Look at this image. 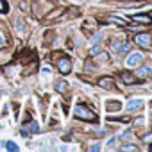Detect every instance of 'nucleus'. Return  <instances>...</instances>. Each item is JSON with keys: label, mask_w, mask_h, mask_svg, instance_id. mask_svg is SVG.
Wrapping results in <instances>:
<instances>
[{"label": "nucleus", "mask_w": 152, "mask_h": 152, "mask_svg": "<svg viewBox=\"0 0 152 152\" xmlns=\"http://www.w3.org/2000/svg\"><path fill=\"white\" fill-rule=\"evenodd\" d=\"M136 75L140 79H147V77H150L152 75V64H145V66H141L138 72H136Z\"/></svg>", "instance_id": "4"}, {"label": "nucleus", "mask_w": 152, "mask_h": 152, "mask_svg": "<svg viewBox=\"0 0 152 152\" xmlns=\"http://www.w3.org/2000/svg\"><path fill=\"white\" fill-rule=\"evenodd\" d=\"M99 84H100L104 90H111V88L115 86V81H113V77H100Z\"/></svg>", "instance_id": "7"}, {"label": "nucleus", "mask_w": 152, "mask_h": 152, "mask_svg": "<svg viewBox=\"0 0 152 152\" xmlns=\"http://www.w3.org/2000/svg\"><path fill=\"white\" fill-rule=\"evenodd\" d=\"M134 124H136V125H141V124H143V118H136V122H134Z\"/></svg>", "instance_id": "23"}, {"label": "nucleus", "mask_w": 152, "mask_h": 152, "mask_svg": "<svg viewBox=\"0 0 152 152\" xmlns=\"http://www.w3.org/2000/svg\"><path fill=\"white\" fill-rule=\"evenodd\" d=\"M120 107H122V104H120L118 100H115V102H113V100L106 102V109H107V111H118Z\"/></svg>", "instance_id": "9"}, {"label": "nucleus", "mask_w": 152, "mask_h": 152, "mask_svg": "<svg viewBox=\"0 0 152 152\" xmlns=\"http://www.w3.org/2000/svg\"><path fill=\"white\" fill-rule=\"evenodd\" d=\"M115 143H116V138H111V140H109V143H107V147H109V148H113V147H115Z\"/></svg>", "instance_id": "21"}, {"label": "nucleus", "mask_w": 152, "mask_h": 152, "mask_svg": "<svg viewBox=\"0 0 152 152\" xmlns=\"http://www.w3.org/2000/svg\"><path fill=\"white\" fill-rule=\"evenodd\" d=\"M57 68H59V72L63 73V75H66V73H70L72 72V61L70 59H59L57 61Z\"/></svg>", "instance_id": "3"}, {"label": "nucleus", "mask_w": 152, "mask_h": 152, "mask_svg": "<svg viewBox=\"0 0 152 152\" xmlns=\"http://www.w3.org/2000/svg\"><path fill=\"white\" fill-rule=\"evenodd\" d=\"M141 63H143V54H141V52H132V54L125 59V64H127L129 68L138 66V64H141Z\"/></svg>", "instance_id": "2"}, {"label": "nucleus", "mask_w": 152, "mask_h": 152, "mask_svg": "<svg viewBox=\"0 0 152 152\" xmlns=\"http://www.w3.org/2000/svg\"><path fill=\"white\" fill-rule=\"evenodd\" d=\"M150 150H152V147H150Z\"/></svg>", "instance_id": "25"}, {"label": "nucleus", "mask_w": 152, "mask_h": 152, "mask_svg": "<svg viewBox=\"0 0 152 152\" xmlns=\"http://www.w3.org/2000/svg\"><path fill=\"white\" fill-rule=\"evenodd\" d=\"M136 43L140 47L147 48V47H150V36L148 34H140V36H136Z\"/></svg>", "instance_id": "6"}, {"label": "nucleus", "mask_w": 152, "mask_h": 152, "mask_svg": "<svg viewBox=\"0 0 152 152\" xmlns=\"http://www.w3.org/2000/svg\"><path fill=\"white\" fill-rule=\"evenodd\" d=\"M102 38H104V32H99V34H95L91 39H90V43H93V45H97L99 41H102Z\"/></svg>", "instance_id": "13"}, {"label": "nucleus", "mask_w": 152, "mask_h": 152, "mask_svg": "<svg viewBox=\"0 0 152 152\" xmlns=\"http://www.w3.org/2000/svg\"><path fill=\"white\" fill-rule=\"evenodd\" d=\"M122 79H124V83H127V84H134L136 83V77L132 73H127V72H122Z\"/></svg>", "instance_id": "11"}, {"label": "nucleus", "mask_w": 152, "mask_h": 152, "mask_svg": "<svg viewBox=\"0 0 152 152\" xmlns=\"http://www.w3.org/2000/svg\"><path fill=\"white\" fill-rule=\"evenodd\" d=\"M131 18H132L134 22H140V23H150V22H152V18L147 16V15H143V16H141V15H132Z\"/></svg>", "instance_id": "8"}, {"label": "nucleus", "mask_w": 152, "mask_h": 152, "mask_svg": "<svg viewBox=\"0 0 152 152\" xmlns=\"http://www.w3.org/2000/svg\"><path fill=\"white\" fill-rule=\"evenodd\" d=\"M0 13H7V7L4 6V2H2V0H0Z\"/></svg>", "instance_id": "20"}, {"label": "nucleus", "mask_w": 152, "mask_h": 152, "mask_svg": "<svg viewBox=\"0 0 152 152\" xmlns=\"http://www.w3.org/2000/svg\"><path fill=\"white\" fill-rule=\"evenodd\" d=\"M77 2H84V0H77Z\"/></svg>", "instance_id": "24"}, {"label": "nucleus", "mask_w": 152, "mask_h": 152, "mask_svg": "<svg viewBox=\"0 0 152 152\" xmlns=\"http://www.w3.org/2000/svg\"><path fill=\"white\" fill-rule=\"evenodd\" d=\"M23 129H25V132H38V131H39V127H38V124H36V122L25 124V125H23Z\"/></svg>", "instance_id": "12"}, {"label": "nucleus", "mask_w": 152, "mask_h": 152, "mask_svg": "<svg viewBox=\"0 0 152 152\" xmlns=\"http://www.w3.org/2000/svg\"><path fill=\"white\" fill-rule=\"evenodd\" d=\"M131 138H132V132H131V131H125V132L122 134V140H131Z\"/></svg>", "instance_id": "16"}, {"label": "nucleus", "mask_w": 152, "mask_h": 152, "mask_svg": "<svg viewBox=\"0 0 152 152\" xmlns=\"http://www.w3.org/2000/svg\"><path fill=\"white\" fill-rule=\"evenodd\" d=\"M2 147H4L6 150H11V152H16V150H18V145H16L15 141H11V140H6V141L2 143Z\"/></svg>", "instance_id": "10"}, {"label": "nucleus", "mask_w": 152, "mask_h": 152, "mask_svg": "<svg viewBox=\"0 0 152 152\" xmlns=\"http://www.w3.org/2000/svg\"><path fill=\"white\" fill-rule=\"evenodd\" d=\"M75 116L81 118V120H86V122H95L97 120L95 113L91 109H88L84 104H77V106H75Z\"/></svg>", "instance_id": "1"}, {"label": "nucleus", "mask_w": 152, "mask_h": 152, "mask_svg": "<svg viewBox=\"0 0 152 152\" xmlns=\"http://www.w3.org/2000/svg\"><path fill=\"white\" fill-rule=\"evenodd\" d=\"M120 47H122L120 41H113V43H111V48H113V50H120Z\"/></svg>", "instance_id": "15"}, {"label": "nucleus", "mask_w": 152, "mask_h": 152, "mask_svg": "<svg viewBox=\"0 0 152 152\" xmlns=\"http://www.w3.org/2000/svg\"><path fill=\"white\" fill-rule=\"evenodd\" d=\"M150 18H152V16H150Z\"/></svg>", "instance_id": "26"}, {"label": "nucleus", "mask_w": 152, "mask_h": 152, "mask_svg": "<svg viewBox=\"0 0 152 152\" xmlns=\"http://www.w3.org/2000/svg\"><path fill=\"white\" fill-rule=\"evenodd\" d=\"M143 107V99H132L127 102V111H138Z\"/></svg>", "instance_id": "5"}, {"label": "nucleus", "mask_w": 152, "mask_h": 152, "mask_svg": "<svg viewBox=\"0 0 152 152\" xmlns=\"http://www.w3.org/2000/svg\"><path fill=\"white\" fill-rule=\"evenodd\" d=\"M66 86H68L66 83H63V81H59V83H57V91H61V93H63V91H66Z\"/></svg>", "instance_id": "14"}, {"label": "nucleus", "mask_w": 152, "mask_h": 152, "mask_svg": "<svg viewBox=\"0 0 152 152\" xmlns=\"http://www.w3.org/2000/svg\"><path fill=\"white\" fill-rule=\"evenodd\" d=\"M4 45H6V38H4V34H2V32H0V48H2Z\"/></svg>", "instance_id": "19"}, {"label": "nucleus", "mask_w": 152, "mask_h": 152, "mask_svg": "<svg viewBox=\"0 0 152 152\" xmlns=\"http://www.w3.org/2000/svg\"><path fill=\"white\" fill-rule=\"evenodd\" d=\"M141 140H143V143H148V141H152V132H148V134H145V136H143Z\"/></svg>", "instance_id": "18"}, {"label": "nucleus", "mask_w": 152, "mask_h": 152, "mask_svg": "<svg viewBox=\"0 0 152 152\" xmlns=\"http://www.w3.org/2000/svg\"><path fill=\"white\" fill-rule=\"evenodd\" d=\"M91 54H93V56H95V54H100V47H93V48H91Z\"/></svg>", "instance_id": "22"}, {"label": "nucleus", "mask_w": 152, "mask_h": 152, "mask_svg": "<svg viewBox=\"0 0 152 152\" xmlns=\"http://www.w3.org/2000/svg\"><path fill=\"white\" fill-rule=\"evenodd\" d=\"M120 150H138V147H134V145H124Z\"/></svg>", "instance_id": "17"}]
</instances>
